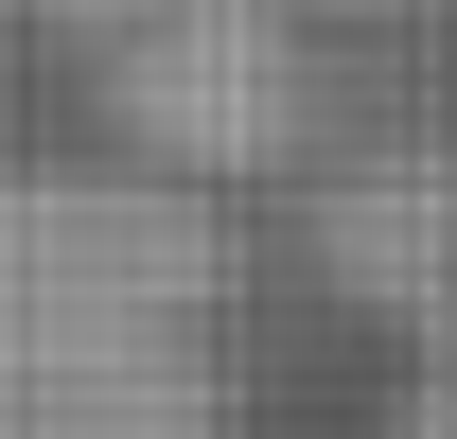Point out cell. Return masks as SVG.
<instances>
[{
  "mask_svg": "<svg viewBox=\"0 0 457 439\" xmlns=\"http://www.w3.org/2000/svg\"><path fill=\"white\" fill-rule=\"evenodd\" d=\"M228 317V194L141 159L0 176V369H106V352H212Z\"/></svg>",
  "mask_w": 457,
  "mask_h": 439,
  "instance_id": "cell-1",
  "label": "cell"
},
{
  "mask_svg": "<svg viewBox=\"0 0 457 439\" xmlns=\"http://www.w3.org/2000/svg\"><path fill=\"white\" fill-rule=\"evenodd\" d=\"M106 123H123V159H141V176L228 194V176L299 159L317 70H299V36L264 18V0H159V18L123 36V70H106Z\"/></svg>",
  "mask_w": 457,
  "mask_h": 439,
  "instance_id": "cell-2",
  "label": "cell"
},
{
  "mask_svg": "<svg viewBox=\"0 0 457 439\" xmlns=\"http://www.w3.org/2000/svg\"><path fill=\"white\" fill-rule=\"evenodd\" d=\"M0 439H228L212 352H106V369H0Z\"/></svg>",
  "mask_w": 457,
  "mask_h": 439,
  "instance_id": "cell-3",
  "label": "cell"
},
{
  "mask_svg": "<svg viewBox=\"0 0 457 439\" xmlns=\"http://www.w3.org/2000/svg\"><path fill=\"white\" fill-rule=\"evenodd\" d=\"M387 439H457V317L404 352V386H387Z\"/></svg>",
  "mask_w": 457,
  "mask_h": 439,
  "instance_id": "cell-4",
  "label": "cell"
}]
</instances>
